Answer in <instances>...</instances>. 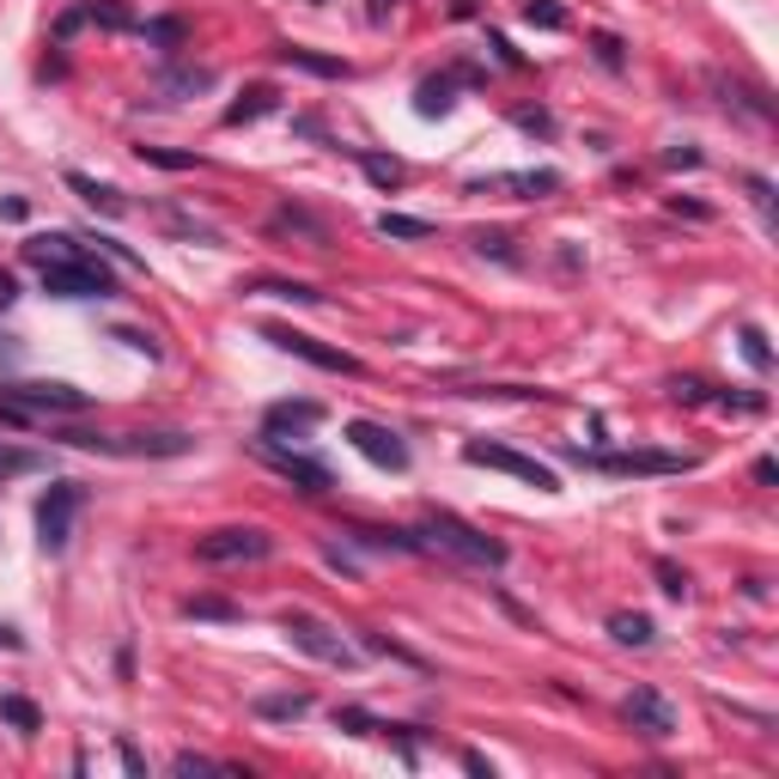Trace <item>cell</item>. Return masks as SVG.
Listing matches in <instances>:
<instances>
[{"mask_svg":"<svg viewBox=\"0 0 779 779\" xmlns=\"http://www.w3.org/2000/svg\"><path fill=\"white\" fill-rule=\"evenodd\" d=\"M421 536H426V548H445V555L469 560V567H488V572L505 567V542H493L488 530H476V524H463L457 512H426Z\"/></svg>","mask_w":779,"mask_h":779,"instance_id":"cell-2","label":"cell"},{"mask_svg":"<svg viewBox=\"0 0 779 779\" xmlns=\"http://www.w3.org/2000/svg\"><path fill=\"white\" fill-rule=\"evenodd\" d=\"M159 220H165V232H177V238H189V244H220V232H213L208 220H196V213H183V208H165Z\"/></svg>","mask_w":779,"mask_h":779,"instance_id":"cell-25","label":"cell"},{"mask_svg":"<svg viewBox=\"0 0 779 779\" xmlns=\"http://www.w3.org/2000/svg\"><path fill=\"white\" fill-rule=\"evenodd\" d=\"M153 92H159V98L213 92V67H159V74H153Z\"/></svg>","mask_w":779,"mask_h":779,"instance_id":"cell-21","label":"cell"},{"mask_svg":"<svg viewBox=\"0 0 779 779\" xmlns=\"http://www.w3.org/2000/svg\"><path fill=\"white\" fill-rule=\"evenodd\" d=\"M585 469H603V476H682L688 457H670V450H567Z\"/></svg>","mask_w":779,"mask_h":779,"instance_id":"cell-8","label":"cell"},{"mask_svg":"<svg viewBox=\"0 0 779 779\" xmlns=\"http://www.w3.org/2000/svg\"><path fill=\"white\" fill-rule=\"evenodd\" d=\"M256 457H263L268 469H275V476H287L299 493H311V500H323V493L335 488V469H330V463L304 457V450H287L275 433H256Z\"/></svg>","mask_w":779,"mask_h":779,"instance_id":"cell-6","label":"cell"},{"mask_svg":"<svg viewBox=\"0 0 779 779\" xmlns=\"http://www.w3.org/2000/svg\"><path fill=\"white\" fill-rule=\"evenodd\" d=\"M737 342H743V359H749L755 371H774V347H767V335L755 330V323H743V330H737Z\"/></svg>","mask_w":779,"mask_h":779,"instance_id":"cell-34","label":"cell"},{"mask_svg":"<svg viewBox=\"0 0 779 779\" xmlns=\"http://www.w3.org/2000/svg\"><path fill=\"white\" fill-rule=\"evenodd\" d=\"M141 159L159 171H196V153H171V146H141Z\"/></svg>","mask_w":779,"mask_h":779,"instance_id":"cell-39","label":"cell"},{"mask_svg":"<svg viewBox=\"0 0 779 779\" xmlns=\"http://www.w3.org/2000/svg\"><path fill=\"white\" fill-rule=\"evenodd\" d=\"M0 652H25V634H19L13 621H0Z\"/></svg>","mask_w":779,"mask_h":779,"instance_id":"cell-52","label":"cell"},{"mask_svg":"<svg viewBox=\"0 0 779 779\" xmlns=\"http://www.w3.org/2000/svg\"><path fill=\"white\" fill-rule=\"evenodd\" d=\"M86 19H98L104 31H134V19L122 13V7H86Z\"/></svg>","mask_w":779,"mask_h":779,"instance_id":"cell-43","label":"cell"},{"mask_svg":"<svg viewBox=\"0 0 779 779\" xmlns=\"http://www.w3.org/2000/svg\"><path fill=\"white\" fill-rule=\"evenodd\" d=\"M116 342H129L134 354H146V359H159V342H153L146 330H116Z\"/></svg>","mask_w":779,"mask_h":779,"instance_id":"cell-47","label":"cell"},{"mask_svg":"<svg viewBox=\"0 0 779 779\" xmlns=\"http://www.w3.org/2000/svg\"><path fill=\"white\" fill-rule=\"evenodd\" d=\"M141 37H146V43H159L165 55H177V49H183V37H189V25H183V19H146Z\"/></svg>","mask_w":779,"mask_h":779,"instance_id":"cell-30","label":"cell"},{"mask_svg":"<svg viewBox=\"0 0 779 779\" xmlns=\"http://www.w3.org/2000/svg\"><path fill=\"white\" fill-rule=\"evenodd\" d=\"M347 542L359 548H378V555H426V536L421 530H378V524H354Z\"/></svg>","mask_w":779,"mask_h":779,"instance_id":"cell-17","label":"cell"},{"mask_svg":"<svg viewBox=\"0 0 779 779\" xmlns=\"http://www.w3.org/2000/svg\"><path fill=\"white\" fill-rule=\"evenodd\" d=\"M0 220H25V201H19V196H13V201H0Z\"/></svg>","mask_w":779,"mask_h":779,"instance_id":"cell-55","label":"cell"},{"mask_svg":"<svg viewBox=\"0 0 779 779\" xmlns=\"http://www.w3.org/2000/svg\"><path fill=\"white\" fill-rule=\"evenodd\" d=\"M318 421H323V402L299 397V402H275V409L263 414V433H311Z\"/></svg>","mask_w":779,"mask_h":779,"instance_id":"cell-19","label":"cell"},{"mask_svg":"<svg viewBox=\"0 0 779 779\" xmlns=\"http://www.w3.org/2000/svg\"><path fill=\"white\" fill-rule=\"evenodd\" d=\"M275 110H280V92H275V86H251L238 104L225 110V122H232V129H244V122H263V116H275Z\"/></svg>","mask_w":779,"mask_h":779,"instance_id":"cell-23","label":"cell"},{"mask_svg":"<svg viewBox=\"0 0 779 779\" xmlns=\"http://www.w3.org/2000/svg\"><path fill=\"white\" fill-rule=\"evenodd\" d=\"M80 450H104V457H183L196 438L189 433H62Z\"/></svg>","mask_w":779,"mask_h":779,"instance_id":"cell-5","label":"cell"},{"mask_svg":"<svg viewBox=\"0 0 779 779\" xmlns=\"http://www.w3.org/2000/svg\"><path fill=\"white\" fill-rule=\"evenodd\" d=\"M706 86L719 92V104H725V110H749L755 122H774V98H767L761 86L737 80V74H725V67H713V74H706Z\"/></svg>","mask_w":779,"mask_h":779,"instance_id":"cell-15","label":"cell"},{"mask_svg":"<svg viewBox=\"0 0 779 779\" xmlns=\"http://www.w3.org/2000/svg\"><path fill=\"white\" fill-rule=\"evenodd\" d=\"M13 304H19V280L7 275V268H0V318H7V311H13Z\"/></svg>","mask_w":779,"mask_h":779,"instance_id":"cell-49","label":"cell"},{"mask_svg":"<svg viewBox=\"0 0 779 779\" xmlns=\"http://www.w3.org/2000/svg\"><path fill=\"white\" fill-rule=\"evenodd\" d=\"M591 49H597V62H603V67H615V74L627 67V49H621V37H615V31H597V37H591Z\"/></svg>","mask_w":779,"mask_h":779,"instance_id":"cell-40","label":"cell"},{"mask_svg":"<svg viewBox=\"0 0 779 779\" xmlns=\"http://www.w3.org/2000/svg\"><path fill=\"white\" fill-rule=\"evenodd\" d=\"M469 244H476L481 256H493V263H505V268H518V263H524V256L512 251V238H505V232H476Z\"/></svg>","mask_w":779,"mask_h":779,"instance_id":"cell-36","label":"cell"},{"mask_svg":"<svg viewBox=\"0 0 779 779\" xmlns=\"http://www.w3.org/2000/svg\"><path fill=\"white\" fill-rule=\"evenodd\" d=\"M268 555H275V536L256 524H225L196 542V560H208V567H238V560H268Z\"/></svg>","mask_w":779,"mask_h":779,"instance_id":"cell-7","label":"cell"},{"mask_svg":"<svg viewBox=\"0 0 779 779\" xmlns=\"http://www.w3.org/2000/svg\"><path fill=\"white\" fill-rule=\"evenodd\" d=\"M347 445H354L366 463L390 469V476H402V469H409V445H402V433H390L383 421H347Z\"/></svg>","mask_w":779,"mask_h":779,"instance_id":"cell-12","label":"cell"},{"mask_svg":"<svg viewBox=\"0 0 779 779\" xmlns=\"http://www.w3.org/2000/svg\"><path fill=\"white\" fill-rule=\"evenodd\" d=\"M524 25H536V31H567V7H560V0H524Z\"/></svg>","mask_w":779,"mask_h":779,"instance_id":"cell-33","label":"cell"},{"mask_svg":"<svg viewBox=\"0 0 779 779\" xmlns=\"http://www.w3.org/2000/svg\"><path fill=\"white\" fill-rule=\"evenodd\" d=\"M275 62H280V67H299V74H318V80H347V62H342V55H318V49H299V43H280Z\"/></svg>","mask_w":779,"mask_h":779,"instance_id":"cell-20","label":"cell"},{"mask_svg":"<svg viewBox=\"0 0 779 779\" xmlns=\"http://www.w3.org/2000/svg\"><path fill=\"white\" fill-rule=\"evenodd\" d=\"M31 469H43L31 450H7V445H0V481H7V476H31Z\"/></svg>","mask_w":779,"mask_h":779,"instance_id":"cell-41","label":"cell"},{"mask_svg":"<svg viewBox=\"0 0 779 779\" xmlns=\"http://www.w3.org/2000/svg\"><path fill=\"white\" fill-rule=\"evenodd\" d=\"M0 402H13V409L37 414V421H43V414H86V409H92V397L74 390V383H7Z\"/></svg>","mask_w":779,"mask_h":779,"instance_id":"cell-11","label":"cell"},{"mask_svg":"<svg viewBox=\"0 0 779 779\" xmlns=\"http://www.w3.org/2000/svg\"><path fill=\"white\" fill-rule=\"evenodd\" d=\"M311 7H330V0H311Z\"/></svg>","mask_w":779,"mask_h":779,"instance_id":"cell-58","label":"cell"},{"mask_svg":"<svg viewBox=\"0 0 779 779\" xmlns=\"http://www.w3.org/2000/svg\"><path fill=\"white\" fill-rule=\"evenodd\" d=\"M251 292H263V299H292V304H318L323 299L318 287H304V280H275V275L251 280Z\"/></svg>","mask_w":779,"mask_h":779,"instance_id":"cell-27","label":"cell"},{"mask_svg":"<svg viewBox=\"0 0 779 779\" xmlns=\"http://www.w3.org/2000/svg\"><path fill=\"white\" fill-rule=\"evenodd\" d=\"M86 512V488L80 481H49L37 500V548L43 555H62L74 542V518Z\"/></svg>","mask_w":779,"mask_h":779,"instance_id":"cell-3","label":"cell"},{"mask_svg":"<svg viewBox=\"0 0 779 779\" xmlns=\"http://www.w3.org/2000/svg\"><path fill=\"white\" fill-rule=\"evenodd\" d=\"M664 165H676V171H694L700 153H694V146H670V153H664Z\"/></svg>","mask_w":779,"mask_h":779,"instance_id":"cell-48","label":"cell"},{"mask_svg":"<svg viewBox=\"0 0 779 779\" xmlns=\"http://www.w3.org/2000/svg\"><path fill=\"white\" fill-rule=\"evenodd\" d=\"M304 713H311V694H256V719H268V725H292Z\"/></svg>","mask_w":779,"mask_h":779,"instance_id":"cell-24","label":"cell"},{"mask_svg":"<svg viewBox=\"0 0 779 779\" xmlns=\"http://www.w3.org/2000/svg\"><path fill=\"white\" fill-rule=\"evenodd\" d=\"M518 129H524V134H555V116H548V110H518Z\"/></svg>","mask_w":779,"mask_h":779,"instance_id":"cell-44","label":"cell"},{"mask_svg":"<svg viewBox=\"0 0 779 779\" xmlns=\"http://www.w3.org/2000/svg\"><path fill=\"white\" fill-rule=\"evenodd\" d=\"M366 19H371V25H383V19H390V7H383V0H366Z\"/></svg>","mask_w":779,"mask_h":779,"instance_id":"cell-57","label":"cell"},{"mask_svg":"<svg viewBox=\"0 0 779 779\" xmlns=\"http://www.w3.org/2000/svg\"><path fill=\"white\" fill-rule=\"evenodd\" d=\"M171 774H238L232 761H213V755H196V749H183V755H171Z\"/></svg>","mask_w":779,"mask_h":779,"instance_id":"cell-35","label":"cell"},{"mask_svg":"<svg viewBox=\"0 0 779 779\" xmlns=\"http://www.w3.org/2000/svg\"><path fill=\"white\" fill-rule=\"evenodd\" d=\"M457 86H463L457 67H450V74H433V80H421V86H414V110H421L426 122L450 116V110H457Z\"/></svg>","mask_w":779,"mask_h":779,"instance_id":"cell-18","label":"cell"},{"mask_svg":"<svg viewBox=\"0 0 779 779\" xmlns=\"http://www.w3.org/2000/svg\"><path fill=\"white\" fill-rule=\"evenodd\" d=\"M755 481H761V488H774V481H779V463H774V457H755Z\"/></svg>","mask_w":779,"mask_h":779,"instance_id":"cell-53","label":"cell"},{"mask_svg":"<svg viewBox=\"0 0 779 779\" xmlns=\"http://www.w3.org/2000/svg\"><path fill=\"white\" fill-rule=\"evenodd\" d=\"M335 731H347V737H378V719L359 713V706H335Z\"/></svg>","mask_w":779,"mask_h":779,"instance_id":"cell-38","label":"cell"},{"mask_svg":"<svg viewBox=\"0 0 779 779\" xmlns=\"http://www.w3.org/2000/svg\"><path fill=\"white\" fill-rule=\"evenodd\" d=\"M292 134H304V141H323V146H330V122H323V116H292Z\"/></svg>","mask_w":779,"mask_h":779,"instance_id":"cell-45","label":"cell"},{"mask_svg":"<svg viewBox=\"0 0 779 779\" xmlns=\"http://www.w3.org/2000/svg\"><path fill=\"white\" fill-rule=\"evenodd\" d=\"M280 634H287L304 658H318V664H335V670H354V664H359V652L335 634L330 621L304 615V609H287V615H280Z\"/></svg>","mask_w":779,"mask_h":779,"instance_id":"cell-4","label":"cell"},{"mask_svg":"<svg viewBox=\"0 0 779 779\" xmlns=\"http://www.w3.org/2000/svg\"><path fill=\"white\" fill-rule=\"evenodd\" d=\"M268 232H280V238H304L311 251H323V244H330V225H323L311 208H299V201H287V208L268 213Z\"/></svg>","mask_w":779,"mask_h":779,"instance_id":"cell-16","label":"cell"},{"mask_svg":"<svg viewBox=\"0 0 779 779\" xmlns=\"http://www.w3.org/2000/svg\"><path fill=\"white\" fill-rule=\"evenodd\" d=\"M609 634H615L621 646H652V621H646V615H627V609H621V615H609Z\"/></svg>","mask_w":779,"mask_h":779,"instance_id":"cell-32","label":"cell"},{"mask_svg":"<svg viewBox=\"0 0 779 779\" xmlns=\"http://www.w3.org/2000/svg\"><path fill=\"white\" fill-rule=\"evenodd\" d=\"M476 196H518V201H536V196H555L560 189V171H493V177H476Z\"/></svg>","mask_w":779,"mask_h":779,"instance_id":"cell-14","label":"cell"},{"mask_svg":"<svg viewBox=\"0 0 779 779\" xmlns=\"http://www.w3.org/2000/svg\"><path fill=\"white\" fill-rule=\"evenodd\" d=\"M366 652H378V658H397V664H409V670H426V658H414V652L397 646L390 634H366Z\"/></svg>","mask_w":779,"mask_h":779,"instance_id":"cell-37","label":"cell"},{"mask_svg":"<svg viewBox=\"0 0 779 779\" xmlns=\"http://www.w3.org/2000/svg\"><path fill=\"white\" fill-rule=\"evenodd\" d=\"M263 342H275L280 354L304 359V366H318V371H342V378H359V359L342 354V347H323L318 335H304V330H287V323H268Z\"/></svg>","mask_w":779,"mask_h":779,"instance_id":"cell-10","label":"cell"},{"mask_svg":"<svg viewBox=\"0 0 779 779\" xmlns=\"http://www.w3.org/2000/svg\"><path fill=\"white\" fill-rule=\"evenodd\" d=\"M116 755H122V767H129V774H146V755L134 749V743H116Z\"/></svg>","mask_w":779,"mask_h":779,"instance_id":"cell-51","label":"cell"},{"mask_svg":"<svg viewBox=\"0 0 779 779\" xmlns=\"http://www.w3.org/2000/svg\"><path fill=\"white\" fill-rule=\"evenodd\" d=\"M13 359H19V342L13 335H0V366H13Z\"/></svg>","mask_w":779,"mask_h":779,"instance_id":"cell-56","label":"cell"},{"mask_svg":"<svg viewBox=\"0 0 779 779\" xmlns=\"http://www.w3.org/2000/svg\"><path fill=\"white\" fill-rule=\"evenodd\" d=\"M378 232H383V238L414 244V238H433V220H414V213H378Z\"/></svg>","mask_w":779,"mask_h":779,"instance_id":"cell-28","label":"cell"},{"mask_svg":"<svg viewBox=\"0 0 779 779\" xmlns=\"http://www.w3.org/2000/svg\"><path fill=\"white\" fill-rule=\"evenodd\" d=\"M67 189H74V196H80L86 208L110 213V220H122V213H129V196H122V189L98 183V177H86V171H67Z\"/></svg>","mask_w":779,"mask_h":779,"instance_id":"cell-22","label":"cell"},{"mask_svg":"<svg viewBox=\"0 0 779 779\" xmlns=\"http://www.w3.org/2000/svg\"><path fill=\"white\" fill-rule=\"evenodd\" d=\"M0 719H7L13 731H25V737H31V731H43V713L31 706L25 694H0Z\"/></svg>","mask_w":779,"mask_h":779,"instance_id":"cell-31","label":"cell"},{"mask_svg":"<svg viewBox=\"0 0 779 779\" xmlns=\"http://www.w3.org/2000/svg\"><path fill=\"white\" fill-rule=\"evenodd\" d=\"M183 615L189 621H244V609L232 603V597H189Z\"/></svg>","mask_w":779,"mask_h":779,"instance_id":"cell-29","label":"cell"},{"mask_svg":"<svg viewBox=\"0 0 779 779\" xmlns=\"http://www.w3.org/2000/svg\"><path fill=\"white\" fill-rule=\"evenodd\" d=\"M749 183V196H755V208H761V220H774V183L767 177H743Z\"/></svg>","mask_w":779,"mask_h":779,"instance_id":"cell-46","label":"cell"},{"mask_svg":"<svg viewBox=\"0 0 779 779\" xmlns=\"http://www.w3.org/2000/svg\"><path fill=\"white\" fill-rule=\"evenodd\" d=\"M621 719H627L639 737H652V743L676 737V706L658 694V688H634V694L621 700Z\"/></svg>","mask_w":779,"mask_h":779,"instance_id":"cell-13","label":"cell"},{"mask_svg":"<svg viewBox=\"0 0 779 779\" xmlns=\"http://www.w3.org/2000/svg\"><path fill=\"white\" fill-rule=\"evenodd\" d=\"M37 275H43V292H49V299H110V292H116V275H110L86 244H74V251L55 256V263H37Z\"/></svg>","mask_w":779,"mask_h":779,"instance_id":"cell-1","label":"cell"},{"mask_svg":"<svg viewBox=\"0 0 779 779\" xmlns=\"http://www.w3.org/2000/svg\"><path fill=\"white\" fill-rule=\"evenodd\" d=\"M463 463H476V469H505V476L530 481L536 493H560V476L548 469V463L524 457V450H505V445H481V438H469L463 445Z\"/></svg>","mask_w":779,"mask_h":779,"instance_id":"cell-9","label":"cell"},{"mask_svg":"<svg viewBox=\"0 0 779 779\" xmlns=\"http://www.w3.org/2000/svg\"><path fill=\"white\" fill-rule=\"evenodd\" d=\"M80 19H86V7H67V13L55 19V37H74V31H80Z\"/></svg>","mask_w":779,"mask_h":779,"instance_id":"cell-50","label":"cell"},{"mask_svg":"<svg viewBox=\"0 0 779 779\" xmlns=\"http://www.w3.org/2000/svg\"><path fill=\"white\" fill-rule=\"evenodd\" d=\"M658 591L664 597H688V572L676 560H658Z\"/></svg>","mask_w":779,"mask_h":779,"instance_id":"cell-42","label":"cell"},{"mask_svg":"<svg viewBox=\"0 0 779 779\" xmlns=\"http://www.w3.org/2000/svg\"><path fill=\"white\" fill-rule=\"evenodd\" d=\"M463 767H469V774H488V779H493V767H488V755H476V749H463Z\"/></svg>","mask_w":779,"mask_h":779,"instance_id":"cell-54","label":"cell"},{"mask_svg":"<svg viewBox=\"0 0 779 779\" xmlns=\"http://www.w3.org/2000/svg\"><path fill=\"white\" fill-rule=\"evenodd\" d=\"M354 165L371 177L378 189H397L402 183V159H383V153H366V146H354Z\"/></svg>","mask_w":779,"mask_h":779,"instance_id":"cell-26","label":"cell"}]
</instances>
